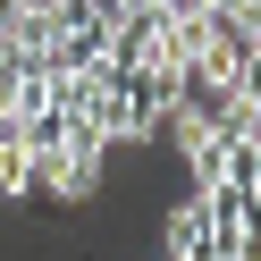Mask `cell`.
<instances>
[{
  "label": "cell",
  "mask_w": 261,
  "mask_h": 261,
  "mask_svg": "<svg viewBox=\"0 0 261 261\" xmlns=\"http://www.w3.org/2000/svg\"><path fill=\"white\" fill-rule=\"evenodd\" d=\"M118 93H126V126H135V135H160L169 110H177V68H160V59L118 68Z\"/></svg>",
  "instance_id": "6da1fadb"
},
{
  "label": "cell",
  "mask_w": 261,
  "mask_h": 261,
  "mask_svg": "<svg viewBox=\"0 0 261 261\" xmlns=\"http://www.w3.org/2000/svg\"><path fill=\"white\" fill-rule=\"evenodd\" d=\"M51 101V59L25 42H0V118H34Z\"/></svg>",
  "instance_id": "7a4b0ae2"
},
{
  "label": "cell",
  "mask_w": 261,
  "mask_h": 261,
  "mask_svg": "<svg viewBox=\"0 0 261 261\" xmlns=\"http://www.w3.org/2000/svg\"><path fill=\"white\" fill-rule=\"evenodd\" d=\"M227 244H236V227H219L202 211V194H186V202L169 211V261H219Z\"/></svg>",
  "instance_id": "3957f363"
},
{
  "label": "cell",
  "mask_w": 261,
  "mask_h": 261,
  "mask_svg": "<svg viewBox=\"0 0 261 261\" xmlns=\"http://www.w3.org/2000/svg\"><path fill=\"white\" fill-rule=\"evenodd\" d=\"M236 261H261V227H236V244H227Z\"/></svg>",
  "instance_id": "277c9868"
},
{
  "label": "cell",
  "mask_w": 261,
  "mask_h": 261,
  "mask_svg": "<svg viewBox=\"0 0 261 261\" xmlns=\"http://www.w3.org/2000/svg\"><path fill=\"white\" fill-rule=\"evenodd\" d=\"M17 9H51V17H59V9H68V0H17Z\"/></svg>",
  "instance_id": "5b68a950"
}]
</instances>
